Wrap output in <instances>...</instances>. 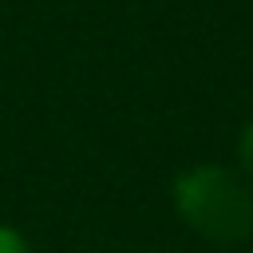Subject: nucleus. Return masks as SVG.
<instances>
[{
    "mask_svg": "<svg viewBox=\"0 0 253 253\" xmlns=\"http://www.w3.org/2000/svg\"><path fill=\"white\" fill-rule=\"evenodd\" d=\"M237 174L253 186V119L241 126V134H237Z\"/></svg>",
    "mask_w": 253,
    "mask_h": 253,
    "instance_id": "f03ea898",
    "label": "nucleus"
},
{
    "mask_svg": "<svg viewBox=\"0 0 253 253\" xmlns=\"http://www.w3.org/2000/svg\"><path fill=\"white\" fill-rule=\"evenodd\" d=\"M174 210L178 217L213 245H237L253 237V186L217 162L190 166L174 178Z\"/></svg>",
    "mask_w": 253,
    "mask_h": 253,
    "instance_id": "f257e3e1",
    "label": "nucleus"
},
{
    "mask_svg": "<svg viewBox=\"0 0 253 253\" xmlns=\"http://www.w3.org/2000/svg\"><path fill=\"white\" fill-rule=\"evenodd\" d=\"M0 253H32V245H28V237L16 225H4L0 221Z\"/></svg>",
    "mask_w": 253,
    "mask_h": 253,
    "instance_id": "7ed1b4c3",
    "label": "nucleus"
}]
</instances>
